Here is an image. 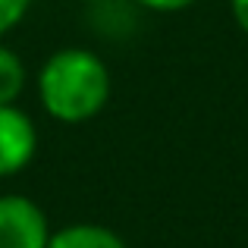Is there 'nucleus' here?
<instances>
[{
	"label": "nucleus",
	"mask_w": 248,
	"mask_h": 248,
	"mask_svg": "<svg viewBox=\"0 0 248 248\" xmlns=\"http://www.w3.org/2000/svg\"><path fill=\"white\" fill-rule=\"evenodd\" d=\"M230 10H232V19H236V25L248 35V0H230Z\"/></svg>",
	"instance_id": "nucleus-8"
},
{
	"label": "nucleus",
	"mask_w": 248,
	"mask_h": 248,
	"mask_svg": "<svg viewBox=\"0 0 248 248\" xmlns=\"http://www.w3.org/2000/svg\"><path fill=\"white\" fill-rule=\"evenodd\" d=\"M50 223L25 195H0V248H47Z\"/></svg>",
	"instance_id": "nucleus-2"
},
{
	"label": "nucleus",
	"mask_w": 248,
	"mask_h": 248,
	"mask_svg": "<svg viewBox=\"0 0 248 248\" xmlns=\"http://www.w3.org/2000/svg\"><path fill=\"white\" fill-rule=\"evenodd\" d=\"M31 3L35 0H0V38L22 22L25 13L31 10Z\"/></svg>",
	"instance_id": "nucleus-6"
},
{
	"label": "nucleus",
	"mask_w": 248,
	"mask_h": 248,
	"mask_svg": "<svg viewBox=\"0 0 248 248\" xmlns=\"http://www.w3.org/2000/svg\"><path fill=\"white\" fill-rule=\"evenodd\" d=\"M41 107L60 123H85L110 101V69L94 50L63 47L38 73Z\"/></svg>",
	"instance_id": "nucleus-1"
},
{
	"label": "nucleus",
	"mask_w": 248,
	"mask_h": 248,
	"mask_svg": "<svg viewBox=\"0 0 248 248\" xmlns=\"http://www.w3.org/2000/svg\"><path fill=\"white\" fill-rule=\"evenodd\" d=\"M47 248H129V245L101 223H73L50 232Z\"/></svg>",
	"instance_id": "nucleus-4"
},
{
	"label": "nucleus",
	"mask_w": 248,
	"mask_h": 248,
	"mask_svg": "<svg viewBox=\"0 0 248 248\" xmlns=\"http://www.w3.org/2000/svg\"><path fill=\"white\" fill-rule=\"evenodd\" d=\"M135 3L154 13H179V10H188L195 0H135Z\"/></svg>",
	"instance_id": "nucleus-7"
},
{
	"label": "nucleus",
	"mask_w": 248,
	"mask_h": 248,
	"mask_svg": "<svg viewBox=\"0 0 248 248\" xmlns=\"http://www.w3.org/2000/svg\"><path fill=\"white\" fill-rule=\"evenodd\" d=\"M88 3H110V0H88Z\"/></svg>",
	"instance_id": "nucleus-9"
},
{
	"label": "nucleus",
	"mask_w": 248,
	"mask_h": 248,
	"mask_svg": "<svg viewBox=\"0 0 248 248\" xmlns=\"http://www.w3.org/2000/svg\"><path fill=\"white\" fill-rule=\"evenodd\" d=\"M38 151V129L25 110L16 104L0 107V179L16 176L31 164Z\"/></svg>",
	"instance_id": "nucleus-3"
},
{
	"label": "nucleus",
	"mask_w": 248,
	"mask_h": 248,
	"mask_svg": "<svg viewBox=\"0 0 248 248\" xmlns=\"http://www.w3.org/2000/svg\"><path fill=\"white\" fill-rule=\"evenodd\" d=\"M25 88V66L10 47L0 44V107L16 104V97Z\"/></svg>",
	"instance_id": "nucleus-5"
}]
</instances>
